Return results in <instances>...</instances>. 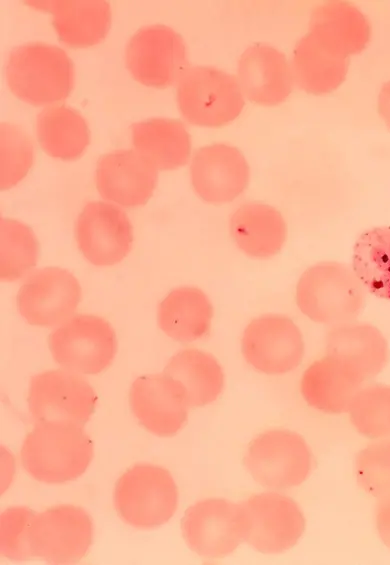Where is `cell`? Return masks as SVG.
<instances>
[{"mask_svg":"<svg viewBox=\"0 0 390 565\" xmlns=\"http://www.w3.org/2000/svg\"><path fill=\"white\" fill-rule=\"evenodd\" d=\"M8 88L19 100L34 106L66 99L74 86V65L61 48L44 42L17 46L5 65Z\"/></svg>","mask_w":390,"mask_h":565,"instance_id":"6da1fadb","label":"cell"},{"mask_svg":"<svg viewBox=\"0 0 390 565\" xmlns=\"http://www.w3.org/2000/svg\"><path fill=\"white\" fill-rule=\"evenodd\" d=\"M34 161V144L19 125L0 124V187L16 186L29 172Z\"/></svg>","mask_w":390,"mask_h":565,"instance_id":"d6a6232c","label":"cell"},{"mask_svg":"<svg viewBox=\"0 0 390 565\" xmlns=\"http://www.w3.org/2000/svg\"><path fill=\"white\" fill-rule=\"evenodd\" d=\"M377 109L386 126L390 129V80L380 88Z\"/></svg>","mask_w":390,"mask_h":565,"instance_id":"74e56055","label":"cell"},{"mask_svg":"<svg viewBox=\"0 0 390 565\" xmlns=\"http://www.w3.org/2000/svg\"><path fill=\"white\" fill-rule=\"evenodd\" d=\"M24 3L51 14L59 39L69 47L97 45L110 29L111 8L104 0H28Z\"/></svg>","mask_w":390,"mask_h":565,"instance_id":"ffe728a7","label":"cell"},{"mask_svg":"<svg viewBox=\"0 0 390 565\" xmlns=\"http://www.w3.org/2000/svg\"><path fill=\"white\" fill-rule=\"evenodd\" d=\"M81 298L79 281L69 270L48 266L31 273L20 286L16 306L30 325L48 327L72 317Z\"/></svg>","mask_w":390,"mask_h":565,"instance_id":"4fadbf2b","label":"cell"},{"mask_svg":"<svg viewBox=\"0 0 390 565\" xmlns=\"http://www.w3.org/2000/svg\"><path fill=\"white\" fill-rule=\"evenodd\" d=\"M14 472L12 454L4 446H1V493H4L12 483Z\"/></svg>","mask_w":390,"mask_h":565,"instance_id":"8d00e7d4","label":"cell"},{"mask_svg":"<svg viewBox=\"0 0 390 565\" xmlns=\"http://www.w3.org/2000/svg\"><path fill=\"white\" fill-rule=\"evenodd\" d=\"M125 66L140 84L168 87L178 83L190 66L182 36L162 24L140 28L125 50Z\"/></svg>","mask_w":390,"mask_h":565,"instance_id":"8fae6325","label":"cell"},{"mask_svg":"<svg viewBox=\"0 0 390 565\" xmlns=\"http://www.w3.org/2000/svg\"><path fill=\"white\" fill-rule=\"evenodd\" d=\"M94 455L93 441L83 428L35 426L21 444L20 460L34 480L62 484L80 477Z\"/></svg>","mask_w":390,"mask_h":565,"instance_id":"3957f363","label":"cell"},{"mask_svg":"<svg viewBox=\"0 0 390 565\" xmlns=\"http://www.w3.org/2000/svg\"><path fill=\"white\" fill-rule=\"evenodd\" d=\"M158 170L135 150H115L99 157L96 188L109 203L123 207L145 204L157 184Z\"/></svg>","mask_w":390,"mask_h":565,"instance_id":"ac0fdd59","label":"cell"},{"mask_svg":"<svg viewBox=\"0 0 390 565\" xmlns=\"http://www.w3.org/2000/svg\"><path fill=\"white\" fill-rule=\"evenodd\" d=\"M40 256V244L32 228L16 219H0V278L15 281L26 275Z\"/></svg>","mask_w":390,"mask_h":565,"instance_id":"4dcf8cb0","label":"cell"},{"mask_svg":"<svg viewBox=\"0 0 390 565\" xmlns=\"http://www.w3.org/2000/svg\"><path fill=\"white\" fill-rule=\"evenodd\" d=\"M349 56L313 33L295 45L291 60L293 83L310 94L336 90L345 80Z\"/></svg>","mask_w":390,"mask_h":565,"instance_id":"7402d4cb","label":"cell"},{"mask_svg":"<svg viewBox=\"0 0 390 565\" xmlns=\"http://www.w3.org/2000/svg\"><path fill=\"white\" fill-rule=\"evenodd\" d=\"M357 485L375 498L390 496V439H382L361 449L354 459Z\"/></svg>","mask_w":390,"mask_h":565,"instance_id":"836d02e7","label":"cell"},{"mask_svg":"<svg viewBox=\"0 0 390 565\" xmlns=\"http://www.w3.org/2000/svg\"><path fill=\"white\" fill-rule=\"evenodd\" d=\"M375 524L380 540L390 550V496L379 499Z\"/></svg>","mask_w":390,"mask_h":565,"instance_id":"d590c367","label":"cell"},{"mask_svg":"<svg viewBox=\"0 0 390 565\" xmlns=\"http://www.w3.org/2000/svg\"><path fill=\"white\" fill-rule=\"evenodd\" d=\"M365 291L352 267L323 261L302 273L295 299L301 313L314 323L336 326L351 322L360 314Z\"/></svg>","mask_w":390,"mask_h":565,"instance_id":"7a4b0ae2","label":"cell"},{"mask_svg":"<svg viewBox=\"0 0 390 565\" xmlns=\"http://www.w3.org/2000/svg\"><path fill=\"white\" fill-rule=\"evenodd\" d=\"M82 255L95 266L120 263L131 251L133 226L118 206L103 201L88 202L74 225Z\"/></svg>","mask_w":390,"mask_h":565,"instance_id":"9a60e30c","label":"cell"},{"mask_svg":"<svg viewBox=\"0 0 390 565\" xmlns=\"http://www.w3.org/2000/svg\"><path fill=\"white\" fill-rule=\"evenodd\" d=\"M249 529L243 501L205 498L192 504L181 520V533L188 548L197 555L223 558L246 542Z\"/></svg>","mask_w":390,"mask_h":565,"instance_id":"ba28073f","label":"cell"},{"mask_svg":"<svg viewBox=\"0 0 390 565\" xmlns=\"http://www.w3.org/2000/svg\"><path fill=\"white\" fill-rule=\"evenodd\" d=\"M237 80L243 96L261 106L282 103L291 94L294 84L286 56L264 43H255L241 54Z\"/></svg>","mask_w":390,"mask_h":565,"instance_id":"d6986e66","label":"cell"},{"mask_svg":"<svg viewBox=\"0 0 390 565\" xmlns=\"http://www.w3.org/2000/svg\"><path fill=\"white\" fill-rule=\"evenodd\" d=\"M230 236L245 255L255 259H270L281 252L287 239V224L273 206L248 202L230 216Z\"/></svg>","mask_w":390,"mask_h":565,"instance_id":"603a6c76","label":"cell"},{"mask_svg":"<svg viewBox=\"0 0 390 565\" xmlns=\"http://www.w3.org/2000/svg\"><path fill=\"white\" fill-rule=\"evenodd\" d=\"M179 492L172 474L154 464H136L117 479L113 504L119 518L136 529L167 523L178 507Z\"/></svg>","mask_w":390,"mask_h":565,"instance_id":"277c9868","label":"cell"},{"mask_svg":"<svg viewBox=\"0 0 390 565\" xmlns=\"http://www.w3.org/2000/svg\"><path fill=\"white\" fill-rule=\"evenodd\" d=\"M349 419L355 430L368 439L390 438V385L361 387L353 396Z\"/></svg>","mask_w":390,"mask_h":565,"instance_id":"1f68e13d","label":"cell"},{"mask_svg":"<svg viewBox=\"0 0 390 565\" xmlns=\"http://www.w3.org/2000/svg\"><path fill=\"white\" fill-rule=\"evenodd\" d=\"M190 178L193 190L201 200L221 205L232 202L245 191L250 168L238 148L212 144L194 152Z\"/></svg>","mask_w":390,"mask_h":565,"instance_id":"e0dca14e","label":"cell"},{"mask_svg":"<svg viewBox=\"0 0 390 565\" xmlns=\"http://www.w3.org/2000/svg\"><path fill=\"white\" fill-rule=\"evenodd\" d=\"M240 346L248 365L272 376L295 370L305 353L301 330L291 318L280 314L252 319L243 330Z\"/></svg>","mask_w":390,"mask_h":565,"instance_id":"7c38bea8","label":"cell"},{"mask_svg":"<svg viewBox=\"0 0 390 565\" xmlns=\"http://www.w3.org/2000/svg\"><path fill=\"white\" fill-rule=\"evenodd\" d=\"M132 149L158 171L185 165L191 154V140L184 124L176 119L152 118L130 127Z\"/></svg>","mask_w":390,"mask_h":565,"instance_id":"484cf974","label":"cell"},{"mask_svg":"<svg viewBox=\"0 0 390 565\" xmlns=\"http://www.w3.org/2000/svg\"><path fill=\"white\" fill-rule=\"evenodd\" d=\"M309 32L350 56L365 49L371 27L366 16L353 4L332 1L312 11Z\"/></svg>","mask_w":390,"mask_h":565,"instance_id":"f1b7e54d","label":"cell"},{"mask_svg":"<svg viewBox=\"0 0 390 565\" xmlns=\"http://www.w3.org/2000/svg\"><path fill=\"white\" fill-rule=\"evenodd\" d=\"M213 315V305L201 289L180 286L172 289L159 304L157 323L169 338L193 342L208 334Z\"/></svg>","mask_w":390,"mask_h":565,"instance_id":"d4e9b609","label":"cell"},{"mask_svg":"<svg viewBox=\"0 0 390 565\" xmlns=\"http://www.w3.org/2000/svg\"><path fill=\"white\" fill-rule=\"evenodd\" d=\"M34 512L26 506H11L0 517L1 555L11 560L30 558L27 532Z\"/></svg>","mask_w":390,"mask_h":565,"instance_id":"e575fe53","label":"cell"},{"mask_svg":"<svg viewBox=\"0 0 390 565\" xmlns=\"http://www.w3.org/2000/svg\"><path fill=\"white\" fill-rule=\"evenodd\" d=\"M243 463L258 485L282 491L301 485L309 477L312 454L307 441L297 432L269 429L249 442Z\"/></svg>","mask_w":390,"mask_h":565,"instance_id":"8992f818","label":"cell"},{"mask_svg":"<svg viewBox=\"0 0 390 565\" xmlns=\"http://www.w3.org/2000/svg\"><path fill=\"white\" fill-rule=\"evenodd\" d=\"M163 373L183 387L190 407H204L217 400L224 387V373L210 353L186 348L175 353Z\"/></svg>","mask_w":390,"mask_h":565,"instance_id":"4316f807","label":"cell"},{"mask_svg":"<svg viewBox=\"0 0 390 565\" xmlns=\"http://www.w3.org/2000/svg\"><path fill=\"white\" fill-rule=\"evenodd\" d=\"M48 347L61 368L95 375L111 365L118 343L115 330L106 319L92 314H77L50 333Z\"/></svg>","mask_w":390,"mask_h":565,"instance_id":"9c48e42d","label":"cell"},{"mask_svg":"<svg viewBox=\"0 0 390 565\" xmlns=\"http://www.w3.org/2000/svg\"><path fill=\"white\" fill-rule=\"evenodd\" d=\"M326 356L346 365L364 381L376 377L389 361L388 342L372 324L347 322L332 326L325 337Z\"/></svg>","mask_w":390,"mask_h":565,"instance_id":"44dd1931","label":"cell"},{"mask_svg":"<svg viewBox=\"0 0 390 565\" xmlns=\"http://www.w3.org/2000/svg\"><path fill=\"white\" fill-rule=\"evenodd\" d=\"M130 409L139 423L158 437H172L188 417L186 393L165 373L137 377L129 389Z\"/></svg>","mask_w":390,"mask_h":565,"instance_id":"2e32d148","label":"cell"},{"mask_svg":"<svg viewBox=\"0 0 390 565\" xmlns=\"http://www.w3.org/2000/svg\"><path fill=\"white\" fill-rule=\"evenodd\" d=\"M176 100L186 121L204 127L230 123L245 104L237 77L210 66H189L177 83Z\"/></svg>","mask_w":390,"mask_h":565,"instance_id":"52a82bcc","label":"cell"},{"mask_svg":"<svg viewBox=\"0 0 390 565\" xmlns=\"http://www.w3.org/2000/svg\"><path fill=\"white\" fill-rule=\"evenodd\" d=\"M36 136L43 152L65 161L77 160L90 142L86 120L63 104H52L40 111L36 118Z\"/></svg>","mask_w":390,"mask_h":565,"instance_id":"83f0119b","label":"cell"},{"mask_svg":"<svg viewBox=\"0 0 390 565\" xmlns=\"http://www.w3.org/2000/svg\"><path fill=\"white\" fill-rule=\"evenodd\" d=\"M243 503L249 522L246 543L252 549L275 555L297 544L305 518L294 499L270 490L251 495Z\"/></svg>","mask_w":390,"mask_h":565,"instance_id":"5bb4252c","label":"cell"},{"mask_svg":"<svg viewBox=\"0 0 390 565\" xmlns=\"http://www.w3.org/2000/svg\"><path fill=\"white\" fill-rule=\"evenodd\" d=\"M351 267L366 291L390 301V226L370 228L358 236Z\"/></svg>","mask_w":390,"mask_h":565,"instance_id":"f546056e","label":"cell"},{"mask_svg":"<svg viewBox=\"0 0 390 565\" xmlns=\"http://www.w3.org/2000/svg\"><path fill=\"white\" fill-rule=\"evenodd\" d=\"M96 401L93 387L76 372L51 369L30 379L27 403L35 426L84 428Z\"/></svg>","mask_w":390,"mask_h":565,"instance_id":"5b68a950","label":"cell"},{"mask_svg":"<svg viewBox=\"0 0 390 565\" xmlns=\"http://www.w3.org/2000/svg\"><path fill=\"white\" fill-rule=\"evenodd\" d=\"M93 539V522L80 506L58 505L33 514L27 532L30 558L55 564L80 561Z\"/></svg>","mask_w":390,"mask_h":565,"instance_id":"30bf717a","label":"cell"},{"mask_svg":"<svg viewBox=\"0 0 390 565\" xmlns=\"http://www.w3.org/2000/svg\"><path fill=\"white\" fill-rule=\"evenodd\" d=\"M364 380L341 362L325 356L304 371L300 392L305 402L325 414H342Z\"/></svg>","mask_w":390,"mask_h":565,"instance_id":"cb8c5ba5","label":"cell"}]
</instances>
